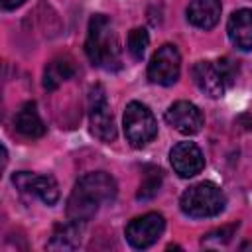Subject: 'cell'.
<instances>
[{
	"label": "cell",
	"instance_id": "obj_1",
	"mask_svg": "<svg viewBox=\"0 0 252 252\" xmlns=\"http://www.w3.org/2000/svg\"><path fill=\"white\" fill-rule=\"evenodd\" d=\"M116 197V181L104 171L83 175L67 201V217L75 222H87L94 217L102 203Z\"/></svg>",
	"mask_w": 252,
	"mask_h": 252
},
{
	"label": "cell",
	"instance_id": "obj_2",
	"mask_svg": "<svg viewBox=\"0 0 252 252\" xmlns=\"http://www.w3.org/2000/svg\"><path fill=\"white\" fill-rule=\"evenodd\" d=\"M85 51L94 67H100L106 71H114L120 67V43L106 16L96 14L91 18Z\"/></svg>",
	"mask_w": 252,
	"mask_h": 252
},
{
	"label": "cell",
	"instance_id": "obj_3",
	"mask_svg": "<svg viewBox=\"0 0 252 252\" xmlns=\"http://www.w3.org/2000/svg\"><path fill=\"white\" fill-rule=\"evenodd\" d=\"M179 205H181V211L193 219L215 217L224 209V195L215 183L201 181V183L189 187L181 195Z\"/></svg>",
	"mask_w": 252,
	"mask_h": 252
},
{
	"label": "cell",
	"instance_id": "obj_4",
	"mask_svg": "<svg viewBox=\"0 0 252 252\" xmlns=\"http://www.w3.org/2000/svg\"><path fill=\"white\" fill-rule=\"evenodd\" d=\"M234 75H236L234 63L226 57L219 61H199L193 67V79L197 87L213 98L224 94V91L232 85Z\"/></svg>",
	"mask_w": 252,
	"mask_h": 252
},
{
	"label": "cell",
	"instance_id": "obj_5",
	"mask_svg": "<svg viewBox=\"0 0 252 252\" xmlns=\"http://www.w3.org/2000/svg\"><path fill=\"white\" fill-rule=\"evenodd\" d=\"M124 134L134 148H142L158 134V122L152 110L142 102H130L124 110Z\"/></svg>",
	"mask_w": 252,
	"mask_h": 252
},
{
	"label": "cell",
	"instance_id": "obj_6",
	"mask_svg": "<svg viewBox=\"0 0 252 252\" xmlns=\"http://www.w3.org/2000/svg\"><path fill=\"white\" fill-rule=\"evenodd\" d=\"M89 120H91V132L100 142H112L116 138V126L114 118L106 100V93L102 85L91 87L89 93Z\"/></svg>",
	"mask_w": 252,
	"mask_h": 252
},
{
	"label": "cell",
	"instance_id": "obj_7",
	"mask_svg": "<svg viewBox=\"0 0 252 252\" xmlns=\"http://www.w3.org/2000/svg\"><path fill=\"white\" fill-rule=\"evenodd\" d=\"M179 71H181V55L175 45L165 43L154 53L148 65V79L156 85L169 87L179 79Z\"/></svg>",
	"mask_w": 252,
	"mask_h": 252
},
{
	"label": "cell",
	"instance_id": "obj_8",
	"mask_svg": "<svg viewBox=\"0 0 252 252\" xmlns=\"http://www.w3.org/2000/svg\"><path fill=\"white\" fill-rule=\"evenodd\" d=\"M163 228V217L159 213H148L144 217L130 220V224L126 226V238L134 248H148L161 236Z\"/></svg>",
	"mask_w": 252,
	"mask_h": 252
},
{
	"label": "cell",
	"instance_id": "obj_9",
	"mask_svg": "<svg viewBox=\"0 0 252 252\" xmlns=\"http://www.w3.org/2000/svg\"><path fill=\"white\" fill-rule=\"evenodd\" d=\"M12 183L22 193L39 197L45 205H53L59 199V185L51 175H35L30 171H18L12 175Z\"/></svg>",
	"mask_w": 252,
	"mask_h": 252
},
{
	"label": "cell",
	"instance_id": "obj_10",
	"mask_svg": "<svg viewBox=\"0 0 252 252\" xmlns=\"http://www.w3.org/2000/svg\"><path fill=\"white\" fill-rule=\"evenodd\" d=\"M165 120L171 128H175L181 134H197L203 128V114L201 110L187 100H179L173 102L167 112H165Z\"/></svg>",
	"mask_w": 252,
	"mask_h": 252
},
{
	"label": "cell",
	"instance_id": "obj_11",
	"mask_svg": "<svg viewBox=\"0 0 252 252\" xmlns=\"http://www.w3.org/2000/svg\"><path fill=\"white\" fill-rule=\"evenodd\" d=\"M169 161L179 177H193L205 167V158L193 142H179L169 154Z\"/></svg>",
	"mask_w": 252,
	"mask_h": 252
},
{
	"label": "cell",
	"instance_id": "obj_12",
	"mask_svg": "<svg viewBox=\"0 0 252 252\" xmlns=\"http://www.w3.org/2000/svg\"><path fill=\"white\" fill-rule=\"evenodd\" d=\"M226 32L230 41L238 49H244V51L252 49V10L248 8L236 10L228 20Z\"/></svg>",
	"mask_w": 252,
	"mask_h": 252
},
{
	"label": "cell",
	"instance_id": "obj_13",
	"mask_svg": "<svg viewBox=\"0 0 252 252\" xmlns=\"http://www.w3.org/2000/svg\"><path fill=\"white\" fill-rule=\"evenodd\" d=\"M220 18V0H193L187 8V20L201 28L211 30Z\"/></svg>",
	"mask_w": 252,
	"mask_h": 252
},
{
	"label": "cell",
	"instance_id": "obj_14",
	"mask_svg": "<svg viewBox=\"0 0 252 252\" xmlns=\"http://www.w3.org/2000/svg\"><path fill=\"white\" fill-rule=\"evenodd\" d=\"M14 126H16V130H18L22 136H26V138H39V136L45 134V124H43V120H41L39 114H37L35 102H26V104L16 112Z\"/></svg>",
	"mask_w": 252,
	"mask_h": 252
},
{
	"label": "cell",
	"instance_id": "obj_15",
	"mask_svg": "<svg viewBox=\"0 0 252 252\" xmlns=\"http://www.w3.org/2000/svg\"><path fill=\"white\" fill-rule=\"evenodd\" d=\"M73 73H75L73 59L67 57V55H59V57L51 59L45 65V71H43V87L47 91H55L63 81H67L69 77H73Z\"/></svg>",
	"mask_w": 252,
	"mask_h": 252
},
{
	"label": "cell",
	"instance_id": "obj_16",
	"mask_svg": "<svg viewBox=\"0 0 252 252\" xmlns=\"http://www.w3.org/2000/svg\"><path fill=\"white\" fill-rule=\"evenodd\" d=\"M79 240H81L79 222L71 220L63 226H57L51 240L47 242V248L49 250H75L79 246Z\"/></svg>",
	"mask_w": 252,
	"mask_h": 252
},
{
	"label": "cell",
	"instance_id": "obj_17",
	"mask_svg": "<svg viewBox=\"0 0 252 252\" xmlns=\"http://www.w3.org/2000/svg\"><path fill=\"white\" fill-rule=\"evenodd\" d=\"M148 43H150V37H148V32L144 28H134L128 33V51H130V55L134 59H142L144 57Z\"/></svg>",
	"mask_w": 252,
	"mask_h": 252
},
{
	"label": "cell",
	"instance_id": "obj_18",
	"mask_svg": "<svg viewBox=\"0 0 252 252\" xmlns=\"http://www.w3.org/2000/svg\"><path fill=\"white\" fill-rule=\"evenodd\" d=\"M159 185H161V171H159V169H152V171H148V173L144 175V179H142V183H140V189H138V195H136V197L142 199V201L152 199V197L158 193Z\"/></svg>",
	"mask_w": 252,
	"mask_h": 252
},
{
	"label": "cell",
	"instance_id": "obj_19",
	"mask_svg": "<svg viewBox=\"0 0 252 252\" xmlns=\"http://www.w3.org/2000/svg\"><path fill=\"white\" fill-rule=\"evenodd\" d=\"M236 226H238V224H230V226H222V228H217V230L205 234V238H203V246H219V244H226V242L232 238Z\"/></svg>",
	"mask_w": 252,
	"mask_h": 252
},
{
	"label": "cell",
	"instance_id": "obj_20",
	"mask_svg": "<svg viewBox=\"0 0 252 252\" xmlns=\"http://www.w3.org/2000/svg\"><path fill=\"white\" fill-rule=\"evenodd\" d=\"M0 2H2V8H4V10H12V8L20 6L24 0H0Z\"/></svg>",
	"mask_w": 252,
	"mask_h": 252
}]
</instances>
